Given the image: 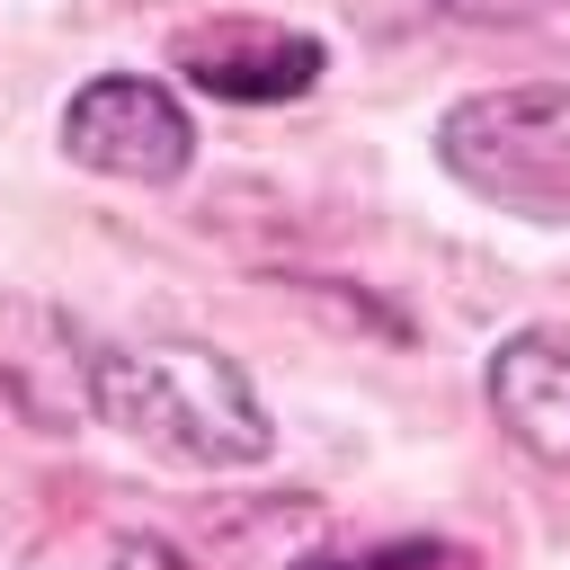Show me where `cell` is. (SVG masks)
Masks as SVG:
<instances>
[{
  "label": "cell",
  "mask_w": 570,
  "mask_h": 570,
  "mask_svg": "<svg viewBox=\"0 0 570 570\" xmlns=\"http://www.w3.org/2000/svg\"><path fill=\"white\" fill-rule=\"evenodd\" d=\"M80 401L107 428H125L134 445H151L169 463H196V472H240V463H267V445H276L249 374L223 347H196V338L89 347Z\"/></svg>",
  "instance_id": "6da1fadb"
},
{
  "label": "cell",
  "mask_w": 570,
  "mask_h": 570,
  "mask_svg": "<svg viewBox=\"0 0 570 570\" xmlns=\"http://www.w3.org/2000/svg\"><path fill=\"white\" fill-rule=\"evenodd\" d=\"M436 160H445V178H463L499 214L570 223V80L481 89V98L445 107Z\"/></svg>",
  "instance_id": "7a4b0ae2"
},
{
  "label": "cell",
  "mask_w": 570,
  "mask_h": 570,
  "mask_svg": "<svg viewBox=\"0 0 570 570\" xmlns=\"http://www.w3.org/2000/svg\"><path fill=\"white\" fill-rule=\"evenodd\" d=\"M62 151L98 178H125V187H169L187 160H196V125L187 107L142 80V71H107L89 89H71L62 107Z\"/></svg>",
  "instance_id": "3957f363"
},
{
  "label": "cell",
  "mask_w": 570,
  "mask_h": 570,
  "mask_svg": "<svg viewBox=\"0 0 570 570\" xmlns=\"http://www.w3.org/2000/svg\"><path fill=\"white\" fill-rule=\"evenodd\" d=\"M169 62L205 89V98H232V107H276V98H303L330 53L321 36L303 27H276V18H205L169 45Z\"/></svg>",
  "instance_id": "277c9868"
},
{
  "label": "cell",
  "mask_w": 570,
  "mask_h": 570,
  "mask_svg": "<svg viewBox=\"0 0 570 570\" xmlns=\"http://www.w3.org/2000/svg\"><path fill=\"white\" fill-rule=\"evenodd\" d=\"M490 410L525 454L570 472V338L561 330H517L490 356Z\"/></svg>",
  "instance_id": "5b68a950"
},
{
  "label": "cell",
  "mask_w": 570,
  "mask_h": 570,
  "mask_svg": "<svg viewBox=\"0 0 570 570\" xmlns=\"http://www.w3.org/2000/svg\"><path fill=\"white\" fill-rule=\"evenodd\" d=\"M436 9L463 27H525V18H561L570 0H436Z\"/></svg>",
  "instance_id": "8992f818"
},
{
  "label": "cell",
  "mask_w": 570,
  "mask_h": 570,
  "mask_svg": "<svg viewBox=\"0 0 570 570\" xmlns=\"http://www.w3.org/2000/svg\"><path fill=\"white\" fill-rule=\"evenodd\" d=\"M436 543H401V552H365V561H303V570H428Z\"/></svg>",
  "instance_id": "52a82bcc"
}]
</instances>
